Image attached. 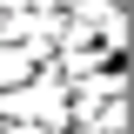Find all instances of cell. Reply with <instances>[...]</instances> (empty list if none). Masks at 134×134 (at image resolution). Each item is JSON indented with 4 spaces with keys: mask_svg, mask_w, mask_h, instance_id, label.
Wrapping results in <instances>:
<instances>
[{
    "mask_svg": "<svg viewBox=\"0 0 134 134\" xmlns=\"http://www.w3.org/2000/svg\"><path fill=\"white\" fill-rule=\"evenodd\" d=\"M0 27H7V20H0Z\"/></svg>",
    "mask_w": 134,
    "mask_h": 134,
    "instance_id": "obj_2",
    "label": "cell"
},
{
    "mask_svg": "<svg viewBox=\"0 0 134 134\" xmlns=\"http://www.w3.org/2000/svg\"><path fill=\"white\" fill-rule=\"evenodd\" d=\"M20 74H34V54H27V47H0V87L20 81Z\"/></svg>",
    "mask_w": 134,
    "mask_h": 134,
    "instance_id": "obj_1",
    "label": "cell"
},
{
    "mask_svg": "<svg viewBox=\"0 0 134 134\" xmlns=\"http://www.w3.org/2000/svg\"><path fill=\"white\" fill-rule=\"evenodd\" d=\"M114 7H121V0H114Z\"/></svg>",
    "mask_w": 134,
    "mask_h": 134,
    "instance_id": "obj_3",
    "label": "cell"
}]
</instances>
